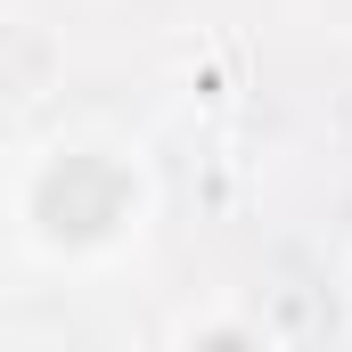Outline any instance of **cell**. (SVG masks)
Listing matches in <instances>:
<instances>
[{"mask_svg": "<svg viewBox=\"0 0 352 352\" xmlns=\"http://www.w3.org/2000/svg\"><path fill=\"white\" fill-rule=\"evenodd\" d=\"M164 213V180L140 131L58 123L16 148L8 164V246L25 270L107 278L123 270Z\"/></svg>", "mask_w": 352, "mask_h": 352, "instance_id": "1", "label": "cell"}, {"mask_svg": "<svg viewBox=\"0 0 352 352\" xmlns=\"http://www.w3.org/2000/svg\"><path fill=\"white\" fill-rule=\"evenodd\" d=\"M164 352H287V336L270 328V311H254L246 295H197L180 303Z\"/></svg>", "mask_w": 352, "mask_h": 352, "instance_id": "2", "label": "cell"}, {"mask_svg": "<svg viewBox=\"0 0 352 352\" xmlns=\"http://www.w3.org/2000/svg\"><path fill=\"white\" fill-rule=\"evenodd\" d=\"M336 287H344V320H352V254H344V278H336Z\"/></svg>", "mask_w": 352, "mask_h": 352, "instance_id": "3", "label": "cell"}]
</instances>
